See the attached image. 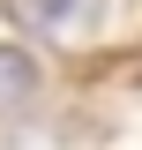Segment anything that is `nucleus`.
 <instances>
[{
  "label": "nucleus",
  "mask_w": 142,
  "mask_h": 150,
  "mask_svg": "<svg viewBox=\"0 0 142 150\" xmlns=\"http://www.w3.org/2000/svg\"><path fill=\"white\" fill-rule=\"evenodd\" d=\"M30 23H45V30H75V23L97 15V0H15Z\"/></svg>",
  "instance_id": "obj_2"
},
{
  "label": "nucleus",
  "mask_w": 142,
  "mask_h": 150,
  "mask_svg": "<svg viewBox=\"0 0 142 150\" xmlns=\"http://www.w3.org/2000/svg\"><path fill=\"white\" fill-rule=\"evenodd\" d=\"M22 98H37V60L0 45V105H22Z\"/></svg>",
  "instance_id": "obj_1"
}]
</instances>
